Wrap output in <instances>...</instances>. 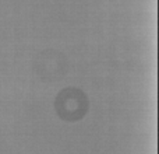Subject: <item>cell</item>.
Masks as SVG:
<instances>
[{
    "label": "cell",
    "instance_id": "1",
    "mask_svg": "<svg viewBox=\"0 0 159 154\" xmlns=\"http://www.w3.org/2000/svg\"><path fill=\"white\" fill-rule=\"evenodd\" d=\"M55 108L57 115L63 121L77 122L87 115L88 111V98L77 87L63 88L57 94L55 101Z\"/></svg>",
    "mask_w": 159,
    "mask_h": 154
}]
</instances>
